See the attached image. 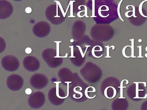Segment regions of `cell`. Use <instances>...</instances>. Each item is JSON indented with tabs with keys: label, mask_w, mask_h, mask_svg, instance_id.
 <instances>
[{
	"label": "cell",
	"mask_w": 147,
	"mask_h": 110,
	"mask_svg": "<svg viewBox=\"0 0 147 110\" xmlns=\"http://www.w3.org/2000/svg\"><path fill=\"white\" fill-rule=\"evenodd\" d=\"M69 87V96L70 99L74 101L81 102L83 101V98L92 99L88 95V87L85 89V84L77 74H74V77Z\"/></svg>",
	"instance_id": "obj_1"
},
{
	"label": "cell",
	"mask_w": 147,
	"mask_h": 110,
	"mask_svg": "<svg viewBox=\"0 0 147 110\" xmlns=\"http://www.w3.org/2000/svg\"><path fill=\"white\" fill-rule=\"evenodd\" d=\"M114 31L109 25L96 24L91 28L90 35L91 38L97 41H108L113 38Z\"/></svg>",
	"instance_id": "obj_2"
},
{
	"label": "cell",
	"mask_w": 147,
	"mask_h": 110,
	"mask_svg": "<svg viewBox=\"0 0 147 110\" xmlns=\"http://www.w3.org/2000/svg\"><path fill=\"white\" fill-rule=\"evenodd\" d=\"M45 15L47 19L54 25L62 24L66 19V14L58 3L48 6L45 10Z\"/></svg>",
	"instance_id": "obj_3"
},
{
	"label": "cell",
	"mask_w": 147,
	"mask_h": 110,
	"mask_svg": "<svg viewBox=\"0 0 147 110\" xmlns=\"http://www.w3.org/2000/svg\"><path fill=\"white\" fill-rule=\"evenodd\" d=\"M42 58L48 66L55 68L63 63V58L58 55L57 51L52 48L45 49L42 52Z\"/></svg>",
	"instance_id": "obj_4"
},
{
	"label": "cell",
	"mask_w": 147,
	"mask_h": 110,
	"mask_svg": "<svg viewBox=\"0 0 147 110\" xmlns=\"http://www.w3.org/2000/svg\"><path fill=\"white\" fill-rule=\"evenodd\" d=\"M69 59L75 66L79 67L83 65L86 60L85 53L79 46L76 44L74 45Z\"/></svg>",
	"instance_id": "obj_5"
},
{
	"label": "cell",
	"mask_w": 147,
	"mask_h": 110,
	"mask_svg": "<svg viewBox=\"0 0 147 110\" xmlns=\"http://www.w3.org/2000/svg\"><path fill=\"white\" fill-rule=\"evenodd\" d=\"M1 65L5 70L9 72H14L18 69L20 62L15 56L9 55L5 56L1 59Z\"/></svg>",
	"instance_id": "obj_6"
},
{
	"label": "cell",
	"mask_w": 147,
	"mask_h": 110,
	"mask_svg": "<svg viewBox=\"0 0 147 110\" xmlns=\"http://www.w3.org/2000/svg\"><path fill=\"white\" fill-rule=\"evenodd\" d=\"M57 87H53L48 93V98L51 104L54 105H62L65 101V95L63 90Z\"/></svg>",
	"instance_id": "obj_7"
},
{
	"label": "cell",
	"mask_w": 147,
	"mask_h": 110,
	"mask_svg": "<svg viewBox=\"0 0 147 110\" xmlns=\"http://www.w3.org/2000/svg\"><path fill=\"white\" fill-rule=\"evenodd\" d=\"M30 84L33 88L41 89L44 88L49 83V79L46 75L41 73H36L30 79Z\"/></svg>",
	"instance_id": "obj_8"
},
{
	"label": "cell",
	"mask_w": 147,
	"mask_h": 110,
	"mask_svg": "<svg viewBox=\"0 0 147 110\" xmlns=\"http://www.w3.org/2000/svg\"><path fill=\"white\" fill-rule=\"evenodd\" d=\"M51 30L50 25L47 21H42L36 23L32 28V32L36 37L39 38L46 37Z\"/></svg>",
	"instance_id": "obj_9"
},
{
	"label": "cell",
	"mask_w": 147,
	"mask_h": 110,
	"mask_svg": "<svg viewBox=\"0 0 147 110\" xmlns=\"http://www.w3.org/2000/svg\"><path fill=\"white\" fill-rule=\"evenodd\" d=\"M45 102L44 94L40 91L35 92L28 98V103L30 107L33 109H38L43 106Z\"/></svg>",
	"instance_id": "obj_10"
},
{
	"label": "cell",
	"mask_w": 147,
	"mask_h": 110,
	"mask_svg": "<svg viewBox=\"0 0 147 110\" xmlns=\"http://www.w3.org/2000/svg\"><path fill=\"white\" fill-rule=\"evenodd\" d=\"M24 84V81L21 76L17 74H13L7 77L6 84L10 90L13 91L20 90Z\"/></svg>",
	"instance_id": "obj_11"
},
{
	"label": "cell",
	"mask_w": 147,
	"mask_h": 110,
	"mask_svg": "<svg viewBox=\"0 0 147 110\" xmlns=\"http://www.w3.org/2000/svg\"><path fill=\"white\" fill-rule=\"evenodd\" d=\"M86 23L80 20L76 21L73 24L71 34L75 40H78L82 38L86 32Z\"/></svg>",
	"instance_id": "obj_12"
},
{
	"label": "cell",
	"mask_w": 147,
	"mask_h": 110,
	"mask_svg": "<svg viewBox=\"0 0 147 110\" xmlns=\"http://www.w3.org/2000/svg\"><path fill=\"white\" fill-rule=\"evenodd\" d=\"M23 66L27 71L34 72L39 69L40 64L37 58L33 56H29L24 58Z\"/></svg>",
	"instance_id": "obj_13"
},
{
	"label": "cell",
	"mask_w": 147,
	"mask_h": 110,
	"mask_svg": "<svg viewBox=\"0 0 147 110\" xmlns=\"http://www.w3.org/2000/svg\"><path fill=\"white\" fill-rule=\"evenodd\" d=\"M13 11L12 4L7 0L0 1V19H5L9 18Z\"/></svg>",
	"instance_id": "obj_14"
},
{
	"label": "cell",
	"mask_w": 147,
	"mask_h": 110,
	"mask_svg": "<svg viewBox=\"0 0 147 110\" xmlns=\"http://www.w3.org/2000/svg\"><path fill=\"white\" fill-rule=\"evenodd\" d=\"M57 75L58 78L63 83H71L74 77V74L70 69L67 68H61L58 71Z\"/></svg>",
	"instance_id": "obj_15"
},
{
	"label": "cell",
	"mask_w": 147,
	"mask_h": 110,
	"mask_svg": "<svg viewBox=\"0 0 147 110\" xmlns=\"http://www.w3.org/2000/svg\"><path fill=\"white\" fill-rule=\"evenodd\" d=\"M85 4V0H69V5L74 14L81 11Z\"/></svg>",
	"instance_id": "obj_16"
},
{
	"label": "cell",
	"mask_w": 147,
	"mask_h": 110,
	"mask_svg": "<svg viewBox=\"0 0 147 110\" xmlns=\"http://www.w3.org/2000/svg\"><path fill=\"white\" fill-rule=\"evenodd\" d=\"M6 46V45L5 40L2 37H0V52L1 53L5 50Z\"/></svg>",
	"instance_id": "obj_17"
},
{
	"label": "cell",
	"mask_w": 147,
	"mask_h": 110,
	"mask_svg": "<svg viewBox=\"0 0 147 110\" xmlns=\"http://www.w3.org/2000/svg\"><path fill=\"white\" fill-rule=\"evenodd\" d=\"M126 80H123L121 82V84H120V87H119L120 88V89H120V96H121V97H119V99H122V98H123V99H125V98L123 97V88H125L126 87H123V82L124 81Z\"/></svg>",
	"instance_id": "obj_18"
},
{
	"label": "cell",
	"mask_w": 147,
	"mask_h": 110,
	"mask_svg": "<svg viewBox=\"0 0 147 110\" xmlns=\"http://www.w3.org/2000/svg\"><path fill=\"white\" fill-rule=\"evenodd\" d=\"M134 83H136V97H134V99H136V98L138 97V91L139 90H138V83H139V82H134Z\"/></svg>",
	"instance_id": "obj_19"
},
{
	"label": "cell",
	"mask_w": 147,
	"mask_h": 110,
	"mask_svg": "<svg viewBox=\"0 0 147 110\" xmlns=\"http://www.w3.org/2000/svg\"><path fill=\"white\" fill-rule=\"evenodd\" d=\"M26 93L27 95H30L32 93V91L31 89L30 88L27 89L26 90Z\"/></svg>",
	"instance_id": "obj_20"
},
{
	"label": "cell",
	"mask_w": 147,
	"mask_h": 110,
	"mask_svg": "<svg viewBox=\"0 0 147 110\" xmlns=\"http://www.w3.org/2000/svg\"><path fill=\"white\" fill-rule=\"evenodd\" d=\"M140 83H143L144 84V87H146V82H140Z\"/></svg>",
	"instance_id": "obj_21"
},
{
	"label": "cell",
	"mask_w": 147,
	"mask_h": 110,
	"mask_svg": "<svg viewBox=\"0 0 147 110\" xmlns=\"http://www.w3.org/2000/svg\"><path fill=\"white\" fill-rule=\"evenodd\" d=\"M13 1H23V0H13Z\"/></svg>",
	"instance_id": "obj_22"
},
{
	"label": "cell",
	"mask_w": 147,
	"mask_h": 110,
	"mask_svg": "<svg viewBox=\"0 0 147 110\" xmlns=\"http://www.w3.org/2000/svg\"><path fill=\"white\" fill-rule=\"evenodd\" d=\"M37 1H42V0H37Z\"/></svg>",
	"instance_id": "obj_23"
}]
</instances>
